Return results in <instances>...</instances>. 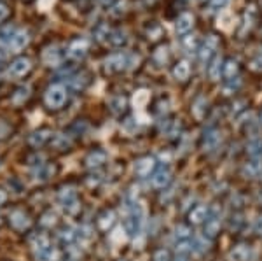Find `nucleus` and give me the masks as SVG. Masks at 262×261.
Wrapping results in <instances>:
<instances>
[{"label": "nucleus", "instance_id": "f257e3e1", "mask_svg": "<svg viewBox=\"0 0 262 261\" xmlns=\"http://www.w3.org/2000/svg\"><path fill=\"white\" fill-rule=\"evenodd\" d=\"M44 107L48 109L49 112H58L61 111L63 107L69 102V88L63 83H53L46 88L44 91Z\"/></svg>", "mask_w": 262, "mask_h": 261}, {"label": "nucleus", "instance_id": "f03ea898", "mask_svg": "<svg viewBox=\"0 0 262 261\" xmlns=\"http://www.w3.org/2000/svg\"><path fill=\"white\" fill-rule=\"evenodd\" d=\"M58 200H60L63 210H65L67 216L70 217H77L82 210V204L79 200V195L75 191V188L72 184H65L58 189Z\"/></svg>", "mask_w": 262, "mask_h": 261}, {"label": "nucleus", "instance_id": "7ed1b4c3", "mask_svg": "<svg viewBox=\"0 0 262 261\" xmlns=\"http://www.w3.org/2000/svg\"><path fill=\"white\" fill-rule=\"evenodd\" d=\"M7 223L16 233H27L33 225V217L30 210L25 207H12L7 214Z\"/></svg>", "mask_w": 262, "mask_h": 261}, {"label": "nucleus", "instance_id": "20e7f679", "mask_svg": "<svg viewBox=\"0 0 262 261\" xmlns=\"http://www.w3.org/2000/svg\"><path fill=\"white\" fill-rule=\"evenodd\" d=\"M67 58V51H63L58 44H48L40 53V62L48 69H60Z\"/></svg>", "mask_w": 262, "mask_h": 261}, {"label": "nucleus", "instance_id": "39448f33", "mask_svg": "<svg viewBox=\"0 0 262 261\" xmlns=\"http://www.w3.org/2000/svg\"><path fill=\"white\" fill-rule=\"evenodd\" d=\"M124 228H126V233L129 237H135L138 235L143 228V212H142V207L138 204H131V207L126 214V219H124Z\"/></svg>", "mask_w": 262, "mask_h": 261}, {"label": "nucleus", "instance_id": "423d86ee", "mask_svg": "<svg viewBox=\"0 0 262 261\" xmlns=\"http://www.w3.org/2000/svg\"><path fill=\"white\" fill-rule=\"evenodd\" d=\"M128 65H131L128 54L122 53V51L112 53V54H108V56L105 58V62H103V72L108 74V75L121 74L122 70L128 69Z\"/></svg>", "mask_w": 262, "mask_h": 261}, {"label": "nucleus", "instance_id": "0eeeda50", "mask_svg": "<svg viewBox=\"0 0 262 261\" xmlns=\"http://www.w3.org/2000/svg\"><path fill=\"white\" fill-rule=\"evenodd\" d=\"M33 70V62L28 56H18L14 58L9 67H7V74L12 79H23L27 75H30V72Z\"/></svg>", "mask_w": 262, "mask_h": 261}, {"label": "nucleus", "instance_id": "6e6552de", "mask_svg": "<svg viewBox=\"0 0 262 261\" xmlns=\"http://www.w3.org/2000/svg\"><path fill=\"white\" fill-rule=\"evenodd\" d=\"M28 44H30V33H28V30H25V28H16V30L12 32L11 39L7 41L6 48H7V51L12 54H19L23 49L28 48Z\"/></svg>", "mask_w": 262, "mask_h": 261}, {"label": "nucleus", "instance_id": "1a4fd4ad", "mask_svg": "<svg viewBox=\"0 0 262 261\" xmlns=\"http://www.w3.org/2000/svg\"><path fill=\"white\" fill-rule=\"evenodd\" d=\"M219 44H221L219 37L215 35V33H212V35L206 37V41L200 46V49H198V56H200V62L203 63V65H208V63L217 56Z\"/></svg>", "mask_w": 262, "mask_h": 261}, {"label": "nucleus", "instance_id": "9d476101", "mask_svg": "<svg viewBox=\"0 0 262 261\" xmlns=\"http://www.w3.org/2000/svg\"><path fill=\"white\" fill-rule=\"evenodd\" d=\"M90 54V41L88 39H74L67 48V58L72 62H82Z\"/></svg>", "mask_w": 262, "mask_h": 261}, {"label": "nucleus", "instance_id": "9b49d317", "mask_svg": "<svg viewBox=\"0 0 262 261\" xmlns=\"http://www.w3.org/2000/svg\"><path fill=\"white\" fill-rule=\"evenodd\" d=\"M221 216H222V210L219 207H210V214H208V219L205 221V237L208 240L217 237L221 233Z\"/></svg>", "mask_w": 262, "mask_h": 261}, {"label": "nucleus", "instance_id": "f8f14e48", "mask_svg": "<svg viewBox=\"0 0 262 261\" xmlns=\"http://www.w3.org/2000/svg\"><path fill=\"white\" fill-rule=\"evenodd\" d=\"M27 242H28V247H30L32 254H39V252L51 247V237L46 231H33V233L28 235Z\"/></svg>", "mask_w": 262, "mask_h": 261}, {"label": "nucleus", "instance_id": "ddd939ff", "mask_svg": "<svg viewBox=\"0 0 262 261\" xmlns=\"http://www.w3.org/2000/svg\"><path fill=\"white\" fill-rule=\"evenodd\" d=\"M117 223V214L114 209H103L101 212L96 216V221H95V226L100 233H108L114 225Z\"/></svg>", "mask_w": 262, "mask_h": 261}, {"label": "nucleus", "instance_id": "4468645a", "mask_svg": "<svg viewBox=\"0 0 262 261\" xmlns=\"http://www.w3.org/2000/svg\"><path fill=\"white\" fill-rule=\"evenodd\" d=\"M107 162H108L107 151L100 149V147H96V149H91L90 153L86 154V158H84V167L95 172V170H100V168L103 167Z\"/></svg>", "mask_w": 262, "mask_h": 261}, {"label": "nucleus", "instance_id": "2eb2a0df", "mask_svg": "<svg viewBox=\"0 0 262 261\" xmlns=\"http://www.w3.org/2000/svg\"><path fill=\"white\" fill-rule=\"evenodd\" d=\"M53 137H54L53 130H51V128H46V126H44V128L35 130V132H32L30 135H28L27 144L30 146L32 149H40V147L48 146Z\"/></svg>", "mask_w": 262, "mask_h": 261}, {"label": "nucleus", "instance_id": "dca6fc26", "mask_svg": "<svg viewBox=\"0 0 262 261\" xmlns=\"http://www.w3.org/2000/svg\"><path fill=\"white\" fill-rule=\"evenodd\" d=\"M156 170H158V162L154 156H142L135 162V174L140 179L150 177Z\"/></svg>", "mask_w": 262, "mask_h": 261}, {"label": "nucleus", "instance_id": "f3484780", "mask_svg": "<svg viewBox=\"0 0 262 261\" xmlns=\"http://www.w3.org/2000/svg\"><path fill=\"white\" fill-rule=\"evenodd\" d=\"M221 142H222V133H221V130H217V128H208L205 133H203L201 147H203V151H206V153H213V151H217V149H219Z\"/></svg>", "mask_w": 262, "mask_h": 261}, {"label": "nucleus", "instance_id": "a211bd4d", "mask_svg": "<svg viewBox=\"0 0 262 261\" xmlns=\"http://www.w3.org/2000/svg\"><path fill=\"white\" fill-rule=\"evenodd\" d=\"M56 174H58V165H56V163H53V162L40 163V165L33 168V172H32L33 179L39 180V183H46V180L54 177Z\"/></svg>", "mask_w": 262, "mask_h": 261}, {"label": "nucleus", "instance_id": "6ab92c4d", "mask_svg": "<svg viewBox=\"0 0 262 261\" xmlns=\"http://www.w3.org/2000/svg\"><path fill=\"white\" fill-rule=\"evenodd\" d=\"M173 175H171V170L168 167H161L150 175V180H152V186L156 189H164L170 186Z\"/></svg>", "mask_w": 262, "mask_h": 261}, {"label": "nucleus", "instance_id": "aec40b11", "mask_svg": "<svg viewBox=\"0 0 262 261\" xmlns=\"http://www.w3.org/2000/svg\"><path fill=\"white\" fill-rule=\"evenodd\" d=\"M252 252L253 251L250 244H236V246H232L227 258H229V261H250Z\"/></svg>", "mask_w": 262, "mask_h": 261}, {"label": "nucleus", "instance_id": "412c9836", "mask_svg": "<svg viewBox=\"0 0 262 261\" xmlns=\"http://www.w3.org/2000/svg\"><path fill=\"white\" fill-rule=\"evenodd\" d=\"M90 83H91L90 72H79V74L69 75V84H65V86L74 91H82L90 86Z\"/></svg>", "mask_w": 262, "mask_h": 261}, {"label": "nucleus", "instance_id": "4be33fe9", "mask_svg": "<svg viewBox=\"0 0 262 261\" xmlns=\"http://www.w3.org/2000/svg\"><path fill=\"white\" fill-rule=\"evenodd\" d=\"M208 214H210L208 205H203V204L196 205V207H192L187 214L189 223H191V225H203V223L208 219Z\"/></svg>", "mask_w": 262, "mask_h": 261}, {"label": "nucleus", "instance_id": "5701e85b", "mask_svg": "<svg viewBox=\"0 0 262 261\" xmlns=\"http://www.w3.org/2000/svg\"><path fill=\"white\" fill-rule=\"evenodd\" d=\"M192 27H194V16L191 12H182L179 18L175 19V32L179 33V35L189 33L192 30Z\"/></svg>", "mask_w": 262, "mask_h": 261}, {"label": "nucleus", "instance_id": "b1692460", "mask_svg": "<svg viewBox=\"0 0 262 261\" xmlns=\"http://www.w3.org/2000/svg\"><path fill=\"white\" fill-rule=\"evenodd\" d=\"M171 74H173V77H175V81L185 83L189 77H191V63L187 60H179L175 65H173Z\"/></svg>", "mask_w": 262, "mask_h": 261}, {"label": "nucleus", "instance_id": "393cba45", "mask_svg": "<svg viewBox=\"0 0 262 261\" xmlns=\"http://www.w3.org/2000/svg\"><path fill=\"white\" fill-rule=\"evenodd\" d=\"M30 96H32V88L28 84H23V86L16 88L14 93L11 95V104L14 107H21V105H25L30 100Z\"/></svg>", "mask_w": 262, "mask_h": 261}, {"label": "nucleus", "instance_id": "a878e982", "mask_svg": "<svg viewBox=\"0 0 262 261\" xmlns=\"http://www.w3.org/2000/svg\"><path fill=\"white\" fill-rule=\"evenodd\" d=\"M128 96L124 95H116L111 98V102H108V109H111V112L114 116H122L126 111H128Z\"/></svg>", "mask_w": 262, "mask_h": 261}, {"label": "nucleus", "instance_id": "bb28decb", "mask_svg": "<svg viewBox=\"0 0 262 261\" xmlns=\"http://www.w3.org/2000/svg\"><path fill=\"white\" fill-rule=\"evenodd\" d=\"M63 251L56 246H51L46 251L33 254V261H63Z\"/></svg>", "mask_w": 262, "mask_h": 261}, {"label": "nucleus", "instance_id": "cd10ccee", "mask_svg": "<svg viewBox=\"0 0 262 261\" xmlns=\"http://www.w3.org/2000/svg\"><path fill=\"white\" fill-rule=\"evenodd\" d=\"M128 41H129L128 32L122 30V28H114V30H111V35L107 39V42L112 48H124L128 44Z\"/></svg>", "mask_w": 262, "mask_h": 261}, {"label": "nucleus", "instance_id": "c85d7f7f", "mask_svg": "<svg viewBox=\"0 0 262 261\" xmlns=\"http://www.w3.org/2000/svg\"><path fill=\"white\" fill-rule=\"evenodd\" d=\"M242 174L245 175L247 179H257L262 175V159L255 158L252 162H248L247 165L242 168Z\"/></svg>", "mask_w": 262, "mask_h": 261}, {"label": "nucleus", "instance_id": "c756f323", "mask_svg": "<svg viewBox=\"0 0 262 261\" xmlns=\"http://www.w3.org/2000/svg\"><path fill=\"white\" fill-rule=\"evenodd\" d=\"M49 144L53 146L58 153H69L72 149V138L69 135H65V133H58V135H54L51 138Z\"/></svg>", "mask_w": 262, "mask_h": 261}, {"label": "nucleus", "instance_id": "7c9ffc66", "mask_svg": "<svg viewBox=\"0 0 262 261\" xmlns=\"http://www.w3.org/2000/svg\"><path fill=\"white\" fill-rule=\"evenodd\" d=\"M77 237L79 235L75 233V230L74 228H70V226H61L60 230H58V233H56V238H58V242L61 244V246H72L75 240H77Z\"/></svg>", "mask_w": 262, "mask_h": 261}, {"label": "nucleus", "instance_id": "2f4dec72", "mask_svg": "<svg viewBox=\"0 0 262 261\" xmlns=\"http://www.w3.org/2000/svg\"><path fill=\"white\" fill-rule=\"evenodd\" d=\"M239 74V63L234 60V58H227V60L222 62V77L227 79H234L238 77Z\"/></svg>", "mask_w": 262, "mask_h": 261}, {"label": "nucleus", "instance_id": "473e14b6", "mask_svg": "<svg viewBox=\"0 0 262 261\" xmlns=\"http://www.w3.org/2000/svg\"><path fill=\"white\" fill-rule=\"evenodd\" d=\"M191 112H192V116L196 117L198 121L205 119L206 112H208V102H206L205 96H198V98L194 100L192 107H191Z\"/></svg>", "mask_w": 262, "mask_h": 261}, {"label": "nucleus", "instance_id": "72a5a7b5", "mask_svg": "<svg viewBox=\"0 0 262 261\" xmlns=\"http://www.w3.org/2000/svg\"><path fill=\"white\" fill-rule=\"evenodd\" d=\"M168 60H170V51H168L166 46H158L152 53V62L156 63L158 67H163L166 65Z\"/></svg>", "mask_w": 262, "mask_h": 261}, {"label": "nucleus", "instance_id": "f704fd0d", "mask_svg": "<svg viewBox=\"0 0 262 261\" xmlns=\"http://www.w3.org/2000/svg\"><path fill=\"white\" fill-rule=\"evenodd\" d=\"M164 35V30H163V27L159 23H156V21H150L149 25L145 27V37L149 41L152 42H156V41H159L161 37Z\"/></svg>", "mask_w": 262, "mask_h": 261}, {"label": "nucleus", "instance_id": "c9c22d12", "mask_svg": "<svg viewBox=\"0 0 262 261\" xmlns=\"http://www.w3.org/2000/svg\"><path fill=\"white\" fill-rule=\"evenodd\" d=\"M39 225H40L44 230H51V228H54V226L58 225V216H56V212H53V210H51V209H49V210H46V212L40 216Z\"/></svg>", "mask_w": 262, "mask_h": 261}, {"label": "nucleus", "instance_id": "e433bc0d", "mask_svg": "<svg viewBox=\"0 0 262 261\" xmlns=\"http://www.w3.org/2000/svg\"><path fill=\"white\" fill-rule=\"evenodd\" d=\"M208 75L212 81H221L222 77V60L215 56L212 62L208 63Z\"/></svg>", "mask_w": 262, "mask_h": 261}, {"label": "nucleus", "instance_id": "4c0bfd02", "mask_svg": "<svg viewBox=\"0 0 262 261\" xmlns=\"http://www.w3.org/2000/svg\"><path fill=\"white\" fill-rule=\"evenodd\" d=\"M175 240L177 242H185L192 240V231L187 225H179L175 228Z\"/></svg>", "mask_w": 262, "mask_h": 261}, {"label": "nucleus", "instance_id": "58836bf2", "mask_svg": "<svg viewBox=\"0 0 262 261\" xmlns=\"http://www.w3.org/2000/svg\"><path fill=\"white\" fill-rule=\"evenodd\" d=\"M182 46H184V49L187 53H192V51H198L200 49V42H198L196 37H184V41H182Z\"/></svg>", "mask_w": 262, "mask_h": 261}, {"label": "nucleus", "instance_id": "ea45409f", "mask_svg": "<svg viewBox=\"0 0 262 261\" xmlns=\"http://www.w3.org/2000/svg\"><path fill=\"white\" fill-rule=\"evenodd\" d=\"M126 9H128V0H121V2H116L112 6L111 14L114 16V18H121V16L126 12Z\"/></svg>", "mask_w": 262, "mask_h": 261}, {"label": "nucleus", "instance_id": "a19ab883", "mask_svg": "<svg viewBox=\"0 0 262 261\" xmlns=\"http://www.w3.org/2000/svg\"><path fill=\"white\" fill-rule=\"evenodd\" d=\"M12 135V126L6 119H0V142L7 140Z\"/></svg>", "mask_w": 262, "mask_h": 261}, {"label": "nucleus", "instance_id": "79ce46f5", "mask_svg": "<svg viewBox=\"0 0 262 261\" xmlns=\"http://www.w3.org/2000/svg\"><path fill=\"white\" fill-rule=\"evenodd\" d=\"M11 6L6 2V0H0V25L6 23L7 19L11 18Z\"/></svg>", "mask_w": 262, "mask_h": 261}, {"label": "nucleus", "instance_id": "37998d69", "mask_svg": "<svg viewBox=\"0 0 262 261\" xmlns=\"http://www.w3.org/2000/svg\"><path fill=\"white\" fill-rule=\"evenodd\" d=\"M108 35H111V30H108L107 27H105L103 23L101 25H98V27L95 28V39L96 41H107L108 39Z\"/></svg>", "mask_w": 262, "mask_h": 261}, {"label": "nucleus", "instance_id": "c03bdc74", "mask_svg": "<svg viewBox=\"0 0 262 261\" xmlns=\"http://www.w3.org/2000/svg\"><path fill=\"white\" fill-rule=\"evenodd\" d=\"M239 84H242V81H239V77H234V79H227V83L224 84V91H226L227 95L234 93L236 90L239 88Z\"/></svg>", "mask_w": 262, "mask_h": 261}, {"label": "nucleus", "instance_id": "a18cd8bd", "mask_svg": "<svg viewBox=\"0 0 262 261\" xmlns=\"http://www.w3.org/2000/svg\"><path fill=\"white\" fill-rule=\"evenodd\" d=\"M247 151L252 154V156H257L259 153H262V140H260V138H255V140L248 142Z\"/></svg>", "mask_w": 262, "mask_h": 261}, {"label": "nucleus", "instance_id": "49530a36", "mask_svg": "<svg viewBox=\"0 0 262 261\" xmlns=\"http://www.w3.org/2000/svg\"><path fill=\"white\" fill-rule=\"evenodd\" d=\"M150 261H171V254L168 249H158V251H154Z\"/></svg>", "mask_w": 262, "mask_h": 261}, {"label": "nucleus", "instance_id": "de8ad7c7", "mask_svg": "<svg viewBox=\"0 0 262 261\" xmlns=\"http://www.w3.org/2000/svg\"><path fill=\"white\" fill-rule=\"evenodd\" d=\"M229 2H231V0H208V11L217 12V11L224 9V7H226Z\"/></svg>", "mask_w": 262, "mask_h": 261}, {"label": "nucleus", "instance_id": "09e8293b", "mask_svg": "<svg viewBox=\"0 0 262 261\" xmlns=\"http://www.w3.org/2000/svg\"><path fill=\"white\" fill-rule=\"evenodd\" d=\"M243 225V216L242 214H234V216H231V221H229V230H234L238 231L242 228Z\"/></svg>", "mask_w": 262, "mask_h": 261}, {"label": "nucleus", "instance_id": "8fccbe9b", "mask_svg": "<svg viewBox=\"0 0 262 261\" xmlns=\"http://www.w3.org/2000/svg\"><path fill=\"white\" fill-rule=\"evenodd\" d=\"M100 180H101V177L98 174H91V175H88L86 183H88V186H90V188H96L100 184Z\"/></svg>", "mask_w": 262, "mask_h": 261}, {"label": "nucleus", "instance_id": "3c124183", "mask_svg": "<svg viewBox=\"0 0 262 261\" xmlns=\"http://www.w3.org/2000/svg\"><path fill=\"white\" fill-rule=\"evenodd\" d=\"M243 105H247L245 100H239V102H236V105H232V114H239V112L245 111Z\"/></svg>", "mask_w": 262, "mask_h": 261}, {"label": "nucleus", "instance_id": "603ef678", "mask_svg": "<svg viewBox=\"0 0 262 261\" xmlns=\"http://www.w3.org/2000/svg\"><path fill=\"white\" fill-rule=\"evenodd\" d=\"M252 69H253V70H259V72H262V56L255 58V60L252 62Z\"/></svg>", "mask_w": 262, "mask_h": 261}, {"label": "nucleus", "instance_id": "864d4df0", "mask_svg": "<svg viewBox=\"0 0 262 261\" xmlns=\"http://www.w3.org/2000/svg\"><path fill=\"white\" fill-rule=\"evenodd\" d=\"M96 2H98L101 7H112L114 4L119 2V0H96Z\"/></svg>", "mask_w": 262, "mask_h": 261}, {"label": "nucleus", "instance_id": "5fc2aeb1", "mask_svg": "<svg viewBox=\"0 0 262 261\" xmlns=\"http://www.w3.org/2000/svg\"><path fill=\"white\" fill-rule=\"evenodd\" d=\"M7 53H9V51H7V48H4V42H0V63L6 60Z\"/></svg>", "mask_w": 262, "mask_h": 261}, {"label": "nucleus", "instance_id": "6e6d98bb", "mask_svg": "<svg viewBox=\"0 0 262 261\" xmlns=\"http://www.w3.org/2000/svg\"><path fill=\"white\" fill-rule=\"evenodd\" d=\"M7 202V191L4 188H0V207Z\"/></svg>", "mask_w": 262, "mask_h": 261}, {"label": "nucleus", "instance_id": "4d7b16f0", "mask_svg": "<svg viewBox=\"0 0 262 261\" xmlns=\"http://www.w3.org/2000/svg\"><path fill=\"white\" fill-rule=\"evenodd\" d=\"M253 228H255L257 233L262 235V216H260V217H257V221H255V225H253Z\"/></svg>", "mask_w": 262, "mask_h": 261}, {"label": "nucleus", "instance_id": "13d9d810", "mask_svg": "<svg viewBox=\"0 0 262 261\" xmlns=\"http://www.w3.org/2000/svg\"><path fill=\"white\" fill-rule=\"evenodd\" d=\"M23 2H27V4H30V2H33V0H23Z\"/></svg>", "mask_w": 262, "mask_h": 261}, {"label": "nucleus", "instance_id": "bf43d9fd", "mask_svg": "<svg viewBox=\"0 0 262 261\" xmlns=\"http://www.w3.org/2000/svg\"><path fill=\"white\" fill-rule=\"evenodd\" d=\"M260 125H262V112H260Z\"/></svg>", "mask_w": 262, "mask_h": 261}, {"label": "nucleus", "instance_id": "052dcab7", "mask_svg": "<svg viewBox=\"0 0 262 261\" xmlns=\"http://www.w3.org/2000/svg\"><path fill=\"white\" fill-rule=\"evenodd\" d=\"M119 261H126V259H119Z\"/></svg>", "mask_w": 262, "mask_h": 261}, {"label": "nucleus", "instance_id": "680f3d73", "mask_svg": "<svg viewBox=\"0 0 262 261\" xmlns=\"http://www.w3.org/2000/svg\"><path fill=\"white\" fill-rule=\"evenodd\" d=\"M0 225H2V221H0Z\"/></svg>", "mask_w": 262, "mask_h": 261}]
</instances>
